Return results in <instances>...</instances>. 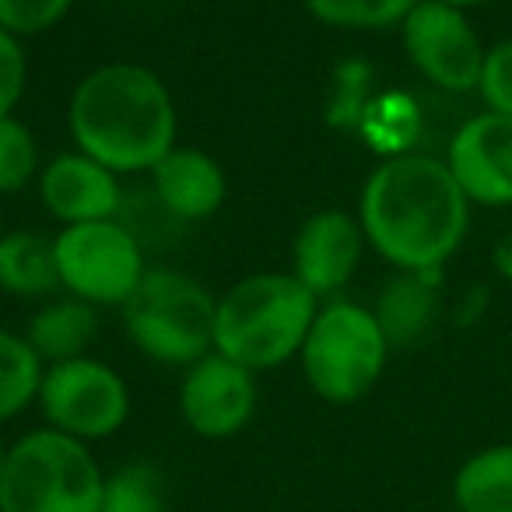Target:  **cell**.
<instances>
[{
  "mask_svg": "<svg viewBox=\"0 0 512 512\" xmlns=\"http://www.w3.org/2000/svg\"><path fill=\"white\" fill-rule=\"evenodd\" d=\"M470 200L446 162L390 155L362 186L365 242L397 271H439L467 235Z\"/></svg>",
  "mask_w": 512,
  "mask_h": 512,
  "instance_id": "6da1fadb",
  "label": "cell"
},
{
  "mask_svg": "<svg viewBox=\"0 0 512 512\" xmlns=\"http://www.w3.org/2000/svg\"><path fill=\"white\" fill-rule=\"evenodd\" d=\"M74 151L113 169L151 172L176 148V106L155 71L141 64H102L78 81L67 106Z\"/></svg>",
  "mask_w": 512,
  "mask_h": 512,
  "instance_id": "7a4b0ae2",
  "label": "cell"
},
{
  "mask_svg": "<svg viewBox=\"0 0 512 512\" xmlns=\"http://www.w3.org/2000/svg\"><path fill=\"white\" fill-rule=\"evenodd\" d=\"M320 299L295 274H253L232 285L214 309V351L249 372L299 358Z\"/></svg>",
  "mask_w": 512,
  "mask_h": 512,
  "instance_id": "3957f363",
  "label": "cell"
},
{
  "mask_svg": "<svg viewBox=\"0 0 512 512\" xmlns=\"http://www.w3.org/2000/svg\"><path fill=\"white\" fill-rule=\"evenodd\" d=\"M102 474L88 442L32 428L8 446L0 512H102Z\"/></svg>",
  "mask_w": 512,
  "mask_h": 512,
  "instance_id": "277c9868",
  "label": "cell"
},
{
  "mask_svg": "<svg viewBox=\"0 0 512 512\" xmlns=\"http://www.w3.org/2000/svg\"><path fill=\"white\" fill-rule=\"evenodd\" d=\"M390 341L369 306L334 299L320 306L299 351L309 390L327 404H358L386 372Z\"/></svg>",
  "mask_w": 512,
  "mask_h": 512,
  "instance_id": "5b68a950",
  "label": "cell"
},
{
  "mask_svg": "<svg viewBox=\"0 0 512 512\" xmlns=\"http://www.w3.org/2000/svg\"><path fill=\"white\" fill-rule=\"evenodd\" d=\"M218 299L179 271H148L123 306V327L134 348L162 365L200 362L214 351Z\"/></svg>",
  "mask_w": 512,
  "mask_h": 512,
  "instance_id": "8992f818",
  "label": "cell"
},
{
  "mask_svg": "<svg viewBox=\"0 0 512 512\" xmlns=\"http://www.w3.org/2000/svg\"><path fill=\"white\" fill-rule=\"evenodd\" d=\"M60 288L88 306H127L141 288L144 253L137 232L120 218L64 225L53 235Z\"/></svg>",
  "mask_w": 512,
  "mask_h": 512,
  "instance_id": "52a82bcc",
  "label": "cell"
},
{
  "mask_svg": "<svg viewBox=\"0 0 512 512\" xmlns=\"http://www.w3.org/2000/svg\"><path fill=\"white\" fill-rule=\"evenodd\" d=\"M36 404L46 428L81 442H99L127 425L130 386L113 365L81 355L46 365Z\"/></svg>",
  "mask_w": 512,
  "mask_h": 512,
  "instance_id": "ba28073f",
  "label": "cell"
},
{
  "mask_svg": "<svg viewBox=\"0 0 512 512\" xmlns=\"http://www.w3.org/2000/svg\"><path fill=\"white\" fill-rule=\"evenodd\" d=\"M404 53L432 85L446 92H474L481 78L484 46L460 8L439 0H418L400 22Z\"/></svg>",
  "mask_w": 512,
  "mask_h": 512,
  "instance_id": "9c48e42d",
  "label": "cell"
},
{
  "mask_svg": "<svg viewBox=\"0 0 512 512\" xmlns=\"http://www.w3.org/2000/svg\"><path fill=\"white\" fill-rule=\"evenodd\" d=\"M179 414L200 439H232L256 414V372L211 351L186 369Z\"/></svg>",
  "mask_w": 512,
  "mask_h": 512,
  "instance_id": "30bf717a",
  "label": "cell"
},
{
  "mask_svg": "<svg viewBox=\"0 0 512 512\" xmlns=\"http://www.w3.org/2000/svg\"><path fill=\"white\" fill-rule=\"evenodd\" d=\"M446 165L470 204H512V120L477 113L453 134Z\"/></svg>",
  "mask_w": 512,
  "mask_h": 512,
  "instance_id": "8fae6325",
  "label": "cell"
},
{
  "mask_svg": "<svg viewBox=\"0 0 512 512\" xmlns=\"http://www.w3.org/2000/svg\"><path fill=\"white\" fill-rule=\"evenodd\" d=\"M362 221L348 211H316L299 225L292 242V274L316 295H334L355 278L365 253Z\"/></svg>",
  "mask_w": 512,
  "mask_h": 512,
  "instance_id": "7c38bea8",
  "label": "cell"
},
{
  "mask_svg": "<svg viewBox=\"0 0 512 512\" xmlns=\"http://www.w3.org/2000/svg\"><path fill=\"white\" fill-rule=\"evenodd\" d=\"M39 200L64 225L120 218V176L81 151H64L39 172Z\"/></svg>",
  "mask_w": 512,
  "mask_h": 512,
  "instance_id": "4fadbf2b",
  "label": "cell"
},
{
  "mask_svg": "<svg viewBox=\"0 0 512 512\" xmlns=\"http://www.w3.org/2000/svg\"><path fill=\"white\" fill-rule=\"evenodd\" d=\"M151 190L169 218L176 221H204L225 204V172L207 151L172 148L162 162L151 169Z\"/></svg>",
  "mask_w": 512,
  "mask_h": 512,
  "instance_id": "5bb4252c",
  "label": "cell"
},
{
  "mask_svg": "<svg viewBox=\"0 0 512 512\" xmlns=\"http://www.w3.org/2000/svg\"><path fill=\"white\" fill-rule=\"evenodd\" d=\"M439 302V271H397L379 288L372 313H376L390 348H407L432 330L435 316H439Z\"/></svg>",
  "mask_w": 512,
  "mask_h": 512,
  "instance_id": "9a60e30c",
  "label": "cell"
},
{
  "mask_svg": "<svg viewBox=\"0 0 512 512\" xmlns=\"http://www.w3.org/2000/svg\"><path fill=\"white\" fill-rule=\"evenodd\" d=\"M95 334H99V313H95V306L74 299V295L46 302L25 327V341L32 344V351L46 365L81 358L88 344L95 341Z\"/></svg>",
  "mask_w": 512,
  "mask_h": 512,
  "instance_id": "2e32d148",
  "label": "cell"
},
{
  "mask_svg": "<svg viewBox=\"0 0 512 512\" xmlns=\"http://www.w3.org/2000/svg\"><path fill=\"white\" fill-rule=\"evenodd\" d=\"M456 512H512V442L477 449L453 474Z\"/></svg>",
  "mask_w": 512,
  "mask_h": 512,
  "instance_id": "e0dca14e",
  "label": "cell"
},
{
  "mask_svg": "<svg viewBox=\"0 0 512 512\" xmlns=\"http://www.w3.org/2000/svg\"><path fill=\"white\" fill-rule=\"evenodd\" d=\"M0 288L18 299H46L60 288L53 239L39 232H4L0 239Z\"/></svg>",
  "mask_w": 512,
  "mask_h": 512,
  "instance_id": "ac0fdd59",
  "label": "cell"
},
{
  "mask_svg": "<svg viewBox=\"0 0 512 512\" xmlns=\"http://www.w3.org/2000/svg\"><path fill=\"white\" fill-rule=\"evenodd\" d=\"M46 362L32 351L25 334L0 327V425L36 404Z\"/></svg>",
  "mask_w": 512,
  "mask_h": 512,
  "instance_id": "d6986e66",
  "label": "cell"
},
{
  "mask_svg": "<svg viewBox=\"0 0 512 512\" xmlns=\"http://www.w3.org/2000/svg\"><path fill=\"white\" fill-rule=\"evenodd\" d=\"M102 512H165L162 470L148 460H130L106 474Z\"/></svg>",
  "mask_w": 512,
  "mask_h": 512,
  "instance_id": "ffe728a7",
  "label": "cell"
},
{
  "mask_svg": "<svg viewBox=\"0 0 512 512\" xmlns=\"http://www.w3.org/2000/svg\"><path fill=\"white\" fill-rule=\"evenodd\" d=\"M418 0H306L309 15L334 29H390L400 25Z\"/></svg>",
  "mask_w": 512,
  "mask_h": 512,
  "instance_id": "44dd1931",
  "label": "cell"
},
{
  "mask_svg": "<svg viewBox=\"0 0 512 512\" xmlns=\"http://www.w3.org/2000/svg\"><path fill=\"white\" fill-rule=\"evenodd\" d=\"M39 172V148L32 130L15 116L0 120V197L22 193Z\"/></svg>",
  "mask_w": 512,
  "mask_h": 512,
  "instance_id": "7402d4cb",
  "label": "cell"
},
{
  "mask_svg": "<svg viewBox=\"0 0 512 512\" xmlns=\"http://www.w3.org/2000/svg\"><path fill=\"white\" fill-rule=\"evenodd\" d=\"M74 0H0V29L15 39L43 36L60 25Z\"/></svg>",
  "mask_w": 512,
  "mask_h": 512,
  "instance_id": "603a6c76",
  "label": "cell"
},
{
  "mask_svg": "<svg viewBox=\"0 0 512 512\" xmlns=\"http://www.w3.org/2000/svg\"><path fill=\"white\" fill-rule=\"evenodd\" d=\"M477 92H481L488 113L512 120V39H502V43H495L484 53Z\"/></svg>",
  "mask_w": 512,
  "mask_h": 512,
  "instance_id": "cb8c5ba5",
  "label": "cell"
},
{
  "mask_svg": "<svg viewBox=\"0 0 512 512\" xmlns=\"http://www.w3.org/2000/svg\"><path fill=\"white\" fill-rule=\"evenodd\" d=\"M25 85H29V60H25L22 39L0 29V120L15 116Z\"/></svg>",
  "mask_w": 512,
  "mask_h": 512,
  "instance_id": "d4e9b609",
  "label": "cell"
},
{
  "mask_svg": "<svg viewBox=\"0 0 512 512\" xmlns=\"http://www.w3.org/2000/svg\"><path fill=\"white\" fill-rule=\"evenodd\" d=\"M365 81H369V67L348 64L337 78V95L330 106V120L337 127H348L358 116H365Z\"/></svg>",
  "mask_w": 512,
  "mask_h": 512,
  "instance_id": "484cf974",
  "label": "cell"
},
{
  "mask_svg": "<svg viewBox=\"0 0 512 512\" xmlns=\"http://www.w3.org/2000/svg\"><path fill=\"white\" fill-rule=\"evenodd\" d=\"M495 267L502 271V278L512 281V235H505V239L498 242V249H495Z\"/></svg>",
  "mask_w": 512,
  "mask_h": 512,
  "instance_id": "4316f807",
  "label": "cell"
},
{
  "mask_svg": "<svg viewBox=\"0 0 512 512\" xmlns=\"http://www.w3.org/2000/svg\"><path fill=\"white\" fill-rule=\"evenodd\" d=\"M439 4H449V8L467 11V8H477V4H484V0H439Z\"/></svg>",
  "mask_w": 512,
  "mask_h": 512,
  "instance_id": "83f0119b",
  "label": "cell"
},
{
  "mask_svg": "<svg viewBox=\"0 0 512 512\" xmlns=\"http://www.w3.org/2000/svg\"><path fill=\"white\" fill-rule=\"evenodd\" d=\"M4 463H8V442L0 439V477H4Z\"/></svg>",
  "mask_w": 512,
  "mask_h": 512,
  "instance_id": "f1b7e54d",
  "label": "cell"
},
{
  "mask_svg": "<svg viewBox=\"0 0 512 512\" xmlns=\"http://www.w3.org/2000/svg\"><path fill=\"white\" fill-rule=\"evenodd\" d=\"M0 239H4V211H0Z\"/></svg>",
  "mask_w": 512,
  "mask_h": 512,
  "instance_id": "f546056e",
  "label": "cell"
}]
</instances>
